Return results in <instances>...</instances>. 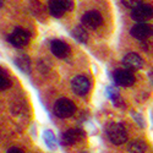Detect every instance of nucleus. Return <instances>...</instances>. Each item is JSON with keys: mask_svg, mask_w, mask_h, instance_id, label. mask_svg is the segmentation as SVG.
Listing matches in <instances>:
<instances>
[{"mask_svg": "<svg viewBox=\"0 0 153 153\" xmlns=\"http://www.w3.org/2000/svg\"><path fill=\"white\" fill-rule=\"evenodd\" d=\"M105 132L110 142L114 145H123L127 141V132L125 127L119 123H109L105 127Z\"/></svg>", "mask_w": 153, "mask_h": 153, "instance_id": "1", "label": "nucleus"}, {"mask_svg": "<svg viewBox=\"0 0 153 153\" xmlns=\"http://www.w3.org/2000/svg\"><path fill=\"white\" fill-rule=\"evenodd\" d=\"M75 110H76L75 104L70 99H66V98L58 99L53 107V111L55 114V117H58L60 119H66V118L72 117Z\"/></svg>", "mask_w": 153, "mask_h": 153, "instance_id": "2", "label": "nucleus"}, {"mask_svg": "<svg viewBox=\"0 0 153 153\" xmlns=\"http://www.w3.org/2000/svg\"><path fill=\"white\" fill-rule=\"evenodd\" d=\"M131 17H132V20H135L140 23H145L146 21H148L153 17V6L149 4H146V3H141L138 6H136L131 10Z\"/></svg>", "mask_w": 153, "mask_h": 153, "instance_id": "3", "label": "nucleus"}, {"mask_svg": "<svg viewBox=\"0 0 153 153\" xmlns=\"http://www.w3.org/2000/svg\"><path fill=\"white\" fill-rule=\"evenodd\" d=\"M30 38H31V34H30L28 31L23 30L21 27H17V28H15L14 31H12L11 34L7 37V41L10 42V44H12L14 47L21 48V47H25V45L28 44Z\"/></svg>", "mask_w": 153, "mask_h": 153, "instance_id": "4", "label": "nucleus"}, {"mask_svg": "<svg viewBox=\"0 0 153 153\" xmlns=\"http://www.w3.org/2000/svg\"><path fill=\"white\" fill-rule=\"evenodd\" d=\"M48 5L50 14L54 17H60L66 11L74 9V1H70V0H54V1H49Z\"/></svg>", "mask_w": 153, "mask_h": 153, "instance_id": "5", "label": "nucleus"}, {"mask_svg": "<svg viewBox=\"0 0 153 153\" xmlns=\"http://www.w3.org/2000/svg\"><path fill=\"white\" fill-rule=\"evenodd\" d=\"M90 88H91V83L85 76L79 75V76H76V77H74L71 81V90L77 96L87 94L88 91H90Z\"/></svg>", "mask_w": 153, "mask_h": 153, "instance_id": "6", "label": "nucleus"}, {"mask_svg": "<svg viewBox=\"0 0 153 153\" xmlns=\"http://www.w3.org/2000/svg\"><path fill=\"white\" fill-rule=\"evenodd\" d=\"M102 21H103V19H102V15L98 11H88L81 19L82 26L90 30H96L97 27H99L102 25Z\"/></svg>", "mask_w": 153, "mask_h": 153, "instance_id": "7", "label": "nucleus"}, {"mask_svg": "<svg viewBox=\"0 0 153 153\" xmlns=\"http://www.w3.org/2000/svg\"><path fill=\"white\" fill-rule=\"evenodd\" d=\"M85 138V131L81 129H70L66 132H64L61 136V141L66 146H74L81 142Z\"/></svg>", "mask_w": 153, "mask_h": 153, "instance_id": "8", "label": "nucleus"}, {"mask_svg": "<svg viewBox=\"0 0 153 153\" xmlns=\"http://www.w3.org/2000/svg\"><path fill=\"white\" fill-rule=\"evenodd\" d=\"M114 81H115L117 85L123 86V87H129L131 85H134L135 82V76L131 71L126 70V69H119L114 72L113 75Z\"/></svg>", "mask_w": 153, "mask_h": 153, "instance_id": "9", "label": "nucleus"}, {"mask_svg": "<svg viewBox=\"0 0 153 153\" xmlns=\"http://www.w3.org/2000/svg\"><path fill=\"white\" fill-rule=\"evenodd\" d=\"M130 33L136 39L142 41L153 34V26L148 23H137L130 30Z\"/></svg>", "mask_w": 153, "mask_h": 153, "instance_id": "10", "label": "nucleus"}, {"mask_svg": "<svg viewBox=\"0 0 153 153\" xmlns=\"http://www.w3.org/2000/svg\"><path fill=\"white\" fill-rule=\"evenodd\" d=\"M123 64L126 68V70L134 71V70H140L143 66V60L136 53H129V54L125 55V58L123 60Z\"/></svg>", "mask_w": 153, "mask_h": 153, "instance_id": "11", "label": "nucleus"}, {"mask_svg": "<svg viewBox=\"0 0 153 153\" xmlns=\"http://www.w3.org/2000/svg\"><path fill=\"white\" fill-rule=\"evenodd\" d=\"M50 50L58 58H66L70 53L69 45L60 39H54L50 42Z\"/></svg>", "mask_w": 153, "mask_h": 153, "instance_id": "12", "label": "nucleus"}, {"mask_svg": "<svg viewBox=\"0 0 153 153\" xmlns=\"http://www.w3.org/2000/svg\"><path fill=\"white\" fill-rule=\"evenodd\" d=\"M15 64L22 72H25V74L31 72V60L27 55H19L15 59Z\"/></svg>", "mask_w": 153, "mask_h": 153, "instance_id": "13", "label": "nucleus"}, {"mask_svg": "<svg viewBox=\"0 0 153 153\" xmlns=\"http://www.w3.org/2000/svg\"><path fill=\"white\" fill-rule=\"evenodd\" d=\"M71 34L74 36L75 39L80 43H87V41H88V33L83 26H76L71 31Z\"/></svg>", "mask_w": 153, "mask_h": 153, "instance_id": "14", "label": "nucleus"}, {"mask_svg": "<svg viewBox=\"0 0 153 153\" xmlns=\"http://www.w3.org/2000/svg\"><path fill=\"white\" fill-rule=\"evenodd\" d=\"M107 94H108V97L110 98V100H111L113 103L115 104L118 108H121V104H123V99H121V97H120V93H119V91L117 90L115 87L108 86V88H107Z\"/></svg>", "mask_w": 153, "mask_h": 153, "instance_id": "15", "label": "nucleus"}, {"mask_svg": "<svg viewBox=\"0 0 153 153\" xmlns=\"http://www.w3.org/2000/svg\"><path fill=\"white\" fill-rule=\"evenodd\" d=\"M43 138H44L45 145H47L50 149H56V147H58V142H56L55 135L53 134L52 130H45V131L43 132Z\"/></svg>", "mask_w": 153, "mask_h": 153, "instance_id": "16", "label": "nucleus"}, {"mask_svg": "<svg viewBox=\"0 0 153 153\" xmlns=\"http://www.w3.org/2000/svg\"><path fill=\"white\" fill-rule=\"evenodd\" d=\"M147 148L146 142H143L142 140H135L129 145V152L130 153H145Z\"/></svg>", "mask_w": 153, "mask_h": 153, "instance_id": "17", "label": "nucleus"}, {"mask_svg": "<svg viewBox=\"0 0 153 153\" xmlns=\"http://www.w3.org/2000/svg\"><path fill=\"white\" fill-rule=\"evenodd\" d=\"M10 86H11V80L5 72V70L1 69L0 70V88H1V91H5Z\"/></svg>", "mask_w": 153, "mask_h": 153, "instance_id": "18", "label": "nucleus"}, {"mask_svg": "<svg viewBox=\"0 0 153 153\" xmlns=\"http://www.w3.org/2000/svg\"><path fill=\"white\" fill-rule=\"evenodd\" d=\"M131 114L134 115V118H135V119H136V120L138 121V124L141 125V127H145V126H146V124H145L143 119H141V118H140V114H137V113H135V111H132Z\"/></svg>", "mask_w": 153, "mask_h": 153, "instance_id": "19", "label": "nucleus"}, {"mask_svg": "<svg viewBox=\"0 0 153 153\" xmlns=\"http://www.w3.org/2000/svg\"><path fill=\"white\" fill-rule=\"evenodd\" d=\"M7 153H23V152L20 148H17V147H12V148H10L7 151Z\"/></svg>", "mask_w": 153, "mask_h": 153, "instance_id": "20", "label": "nucleus"}, {"mask_svg": "<svg viewBox=\"0 0 153 153\" xmlns=\"http://www.w3.org/2000/svg\"><path fill=\"white\" fill-rule=\"evenodd\" d=\"M148 77H149L151 83L153 85V70H151V71H149V74H148Z\"/></svg>", "mask_w": 153, "mask_h": 153, "instance_id": "21", "label": "nucleus"}]
</instances>
